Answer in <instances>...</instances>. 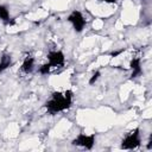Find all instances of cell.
<instances>
[{"mask_svg":"<svg viewBox=\"0 0 152 152\" xmlns=\"http://www.w3.org/2000/svg\"><path fill=\"white\" fill-rule=\"evenodd\" d=\"M34 66H36V61H34V58L31 57V56H27V57L24 59V62H23V64H21V66H20V71H21L23 74L27 75V74H31V72L34 70Z\"/></svg>","mask_w":152,"mask_h":152,"instance_id":"obj_6","label":"cell"},{"mask_svg":"<svg viewBox=\"0 0 152 152\" xmlns=\"http://www.w3.org/2000/svg\"><path fill=\"white\" fill-rule=\"evenodd\" d=\"M68 21L72 25V27L76 32H82L87 25V20L80 11H72L68 17Z\"/></svg>","mask_w":152,"mask_h":152,"instance_id":"obj_3","label":"cell"},{"mask_svg":"<svg viewBox=\"0 0 152 152\" xmlns=\"http://www.w3.org/2000/svg\"><path fill=\"white\" fill-rule=\"evenodd\" d=\"M140 141H141V139H140L139 128H135L134 131H131L129 133H127L125 135V138L122 139V142H121V147L125 150H133L140 145Z\"/></svg>","mask_w":152,"mask_h":152,"instance_id":"obj_2","label":"cell"},{"mask_svg":"<svg viewBox=\"0 0 152 152\" xmlns=\"http://www.w3.org/2000/svg\"><path fill=\"white\" fill-rule=\"evenodd\" d=\"M64 62H65V57L63 55L62 51L59 50H53V51H50L48 53V64L50 65L51 68V71L53 69H57V68H62L64 65Z\"/></svg>","mask_w":152,"mask_h":152,"instance_id":"obj_4","label":"cell"},{"mask_svg":"<svg viewBox=\"0 0 152 152\" xmlns=\"http://www.w3.org/2000/svg\"><path fill=\"white\" fill-rule=\"evenodd\" d=\"M99 75H100L99 72H96V74H94V75H93V77H91V80H90V83H94V81H96V80H97V77H99Z\"/></svg>","mask_w":152,"mask_h":152,"instance_id":"obj_9","label":"cell"},{"mask_svg":"<svg viewBox=\"0 0 152 152\" xmlns=\"http://www.w3.org/2000/svg\"><path fill=\"white\" fill-rule=\"evenodd\" d=\"M94 144H95V137L93 134H78L72 140V145L86 150H90L94 146Z\"/></svg>","mask_w":152,"mask_h":152,"instance_id":"obj_5","label":"cell"},{"mask_svg":"<svg viewBox=\"0 0 152 152\" xmlns=\"http://www.w3.org/2000/svg\"><path fill=\"white\" fill-rule=\"evenodd\" d=\"M72 103V93L70 90L55 91L45 102L46 110L50 114H56L68 109Z\"/></svg>","mask_w":152,"mask_h":152,"instance_id":"obj_1","label":"cell"},{"mask_svg":"<svg viewBox=\"0 0 152 152\" xmlns=\"http://www.w3.org/2000/svg\"><path fill=\"white\" fill-rule=\"evenodd\" d=\"M0 19L2 21H10V11L4 5H0Z\"/></svg>","mask_w":152,"mask_h":152,"instance_id":"obj_8","label":"cell"},{"mask_svg":"<svg viewBox=\"0 0 152 152\" xmlns=\"http://www.w3.org/2000/svg\"><path fill=\"white\" fill-rule=\"evenodd\" d=\"M102 1H104V2H109V4H112V2H115L116 0H102Z\"/></svg>","mask_w":152,"mask_h":152,"instance_id":"obj_10","label":"cell"},{"mask_svg":"<svg viewBox=\"0 0 152 152\" xmlns=\"http://www.w3.org/2000/svg\"><path fill=\"white\" fill-rule=\"evenodd\" d=\"M131 69H132V77H137L141 72L140 59L139 58H133L131 61Z\"/></svg>","mask_w":152,"mask_h":152,"instance_id":"obj_7","label":"cell"}]
</instances>
